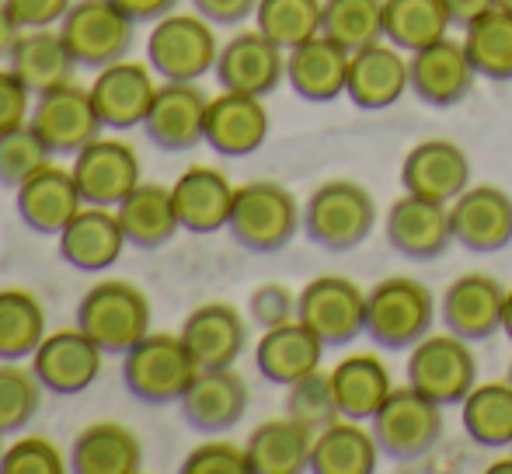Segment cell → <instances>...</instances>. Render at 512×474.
<instances>
[{"mask_svg": "<svg viewBox=\"0 0 512 474\" xmlns=\"http://www.w3.org/2000/svg\"><path fill=\"white\" fill-rule=\"evenodd\" d=\"M310 443H314V433L293 422L290 415L262 422L258 429H251L248 443H244L251 474L310 471Z\"/></svg>", "mask_w": 512, "mask_h": 474, "instance_id": "obj_36", "label": "cell"}, {"mask_svg": "<svg viewBox=\"0 0 512 474\" xmlns=\"http://www.w3.org/2000/svg\"><path fill=\"white\" fill-rule=\"evenodd\" d=\"M436 321L432 293L418 279L391 276L366 293V335L384 349H411Z\"/></svg>", "mask_w": 512, "mask_h": 474, "instance_id": "obj_6", "label": "cell"}, {"mask_svg": "<svg viewBox=\"0 0 512 474\" xmlns=\"http://www.w3.org/2000/svg\"><path fill=\"white\" fill-rule=\"evenodd\" d=\"M74 182L84 196V206H115L140 185V157L129 143L95 136L88 147L74 154Z\"/></svg>", "mask_w": 512, "mask_h": 474, "instance_id": "obj_13", "label": "cell"}, {"mask_svg": "<svg viewBox=\"0 0 512 474\" xmlns=\"http://www.w3.org/2000/svg\"><path fill=\"white\" fill-rule=\"evenodd\" d=\"M492 7H499V11L512 14V0H492Z\"/></svg>", "mask_w": 512, "mask_h": 474, "instance_id": "obj_57", "label": "cell"}, {"mask_svg": "<svg viewBox=\"0 0 512 474\" xmlns=\"http://www.w3.org/2000/svg\"><path fill=\"white\" fill-rule=\"evenodd\" d=\"M405 91H408V60L401 56L398 46L380 39L373 46H363L352 53L345 95H349V102L356 109L366 112L391 109Z\"/></svg>", "mask_w": 512, "mask_h": 474, "instance_id": "obj_23", "label": "cell"}, {"mask_svg": "<svg viewBox=\"0 0 512 474\" xmlns=\"http://www.w3.org/2000/svg\"><path fill=\"white\" fill-rule=\"evenodd\" d=\"M255 7L258 0H192V11L213 25H241L244 18H255Z\"/></svg>", "mask_w": 512, "mask_h": 474, "instance_id": "obj_51", "label": "cell"}, {"mask_svg": "<svg viewBox=\"0 0 512 474\" xmlns=\"http://www.w3.org/2000/svg\"><path fill=\"white\" fill-rule=\"evenodd\" d=\"M450 227L467 251H502L512 244V196L499 185H467L450 203Z\"/></svg>", "mask_w": 512, "mask_h": 474, "instance_id": "obj_18", "label": "cell"}, {"mask_svg": "<svg viewBox=\"0 0 512 474\" xmlns=\"http://www.w3.org/2000/svg\"><path fill=\"white\" fill-rule=\"evenodd\" d=\"M14 210L32 234L60 237L63 227L84 210V196L74 182V171L49 161L46 168H39L14 189Z\"/></svg>", "mask_w": 512, "mask_h": 474, "instance_id": "obj_16", "label": "cell"}, {"mask_svg": "<svg viewBox=\"0 0 512 474\" xmlns=\"http://www.w3.org/2000/svg\"><path fill=\"white\" fill-rule=\"evenodd\" d=\"M143 468V447L133 429L119 422H91L70 447V471L77 474H136Z\"/></svg>", "mask_w": 512, "mask_h": 474, "instance_id": "obj_34", "label": "cell"}, {"mask_svg": "<svg viewBox=\"0 0 512 474\" xmlns=\"http://www.w3.org/2000/svg\"><path fill=\"white\" fill-rule=\"evenodd\" d=\"M474 77L478 70L467 56L464 42L450 39V35L411 53L408 60V88L418 95V102L432 105V109H450V105L464 102L471 95Z\"/></svg>", "mask_w": 512, "mask_h": 474, "instance_id": "obj_15", "label": "cell"}, {"mask_svg": "<svg viewBox=\"0 0 512 474\" xmlns=\"http://www.w3.org/2000/svg\"><path fill=\"white\" fill-rule=\"evenodd\" d=\"M502 307H506V286L485 272H467L446 286L439 311H443L446 332L467 342H481L502 332Z\"/></svg>", "mask_w": 512, "mask_h": 474, "instance_id": "obj_21", "label": "cell"}, {"mask_svg": "<svg viewBox=\"0 0 512 474\" xmlns=\"http://www.w3.org/2000/svg\"><path fill=\"white\" fill-rule=\"evenodd\" d=\"M331 387H335V401L342 419L370 422L384 408V401L391 398L394 380L380 356L352 353L331 370Z\"/></svg>", "mask_w": 512, "mask_h": 474, "instance_id": "obj_31", "label": "cell"}, {"mask_svg": "<svg viewBox=\"0 0 512 474\" xmlns=\"http://www.w3.org/2000/svg\"><path fill=\"white\" fill-rule=\"evenodd\" d=\"M7 67L32 95H42V91L67 84L74 77L77 63L70 56L67 42H63L60 28H28L14 46Z\"/></svg>", "mask_w": 512, "mask_h": 474, "instance_id": "obj_33", "label": "cell"}, {"mask_svg": "<svg viewBox=\"0 0 512 474\" xmlns=\"http://www.w3.org/2000/svg\"><path fill=\"white\" fill-rule=\"evenodd\" d=\"M300 224H304V217H300L297 199L286 185L248 182L234 192L227 231L244 251H255V255L283 251L297 237Z\"/></svg>", "mask_w": 512, "mask_h": 474, "instance_id": "obj_2", "label": "cell"}, {"mask_svg": "<svg viewBox=\"0 0 512 474\" xmlns=\"http://www.w3.org/2000/svg\"><path fill=\"white\" fill-rule=\"evenodd\" d=\"M321 14L324 0H258L255 28L290 53L293 46L321 35Z\"/></svg>", "mask_w": 512, "mask_h": 474, "instance_id": "obj_42", "label": "cell"}, {"mask_svg": "<svg viewBox=\"0 0 512 474\" xmlns=\"http://www.w3.org/2000/svg\"><path fill=\"white\" fill-rule=\"evenodd\" d=\"M53 150L42 143V136L32 126H14L0 133V185L18 189L25 178H32L39 168H46Z\"/></svg>", "mask_w": 512, "mask_h": 474, "instance_id": "obj_45", "label": "cell"}, {"mask_svg": "<svg viewBox=\"0 0 512 474\" xmlns=\"http://www.w3.org/2000/svg\"><path fill=\"white\" fill-rule=\"evenodd\" d=\"M377 224V203L359 182L335 178L310 192L304 206V231L324 251H352Z\"/></svg>", "mask_w": 512, "mask_h": 474, "instance_id": "obj_4", "label": "cell"}, {"mask_svg": "<svg viewBox=\"0 0 512 474\" xmlns=\"http://www.w3.org/2000/svg\"><path fill=\"white\" fill-rule=\"evenodd\" d=\"M206 112L209 98L196 81H161L143 119V133L164 154H185L206 143Z\"/></svg>", "mask_w": 512, "mask_h": 474, "instance_id": "obj_12", "label": "cell"}, {"mask_svg": "<svg viewBox=\"0 0 512 474\" xmlns=\"http://www.w3.org/2000/svg\"><path fill=\"white\" fill-rule=\"evenodd\" d=\"M112 4L140 25V21H157L164 14H171L178 7V0H112Z\"/></svg>", "mask_w": 512, "mask_h": 474, "instance_id": "obj_52", "label": "cell"}, {"mask_svg": "<svg viewBox=\"0 0 512 474\" xmlns=\"http://www.w3.org/2000/svg\"><path fill=\"white\" fill-rule=\"evenodd\" d=\"M352 53L328 35L300 42L286 53V81L304 102H335L345 95Z\"/></svg>", "mask_w": 512, "mask_h": 474, "instance_id": "obj_28", "label": "cell"}, {"mask_svg": "<svg viewBox=\"0 0 512 474\" xmlns=\"http://www.w3.org/2000/svg\"><path fill=\"white\" fill-rule=\"evenodd\" d=\"M105 353L81 332V328H60V332L46 335L42 346L32 356V370L39 384L49 394H81L102 373Z\"/></svg>", "mask_w": 512, "mask_h": 474, "instance_id": "obj_19", "label": "cell"}, {"mask_svg": "<svg viewBox=\"0 0 512 474\" xmlns=\"http://www.w3.org/2000/svg\"><path fill=\"white\" fill-rule=\"evenodd\" d=\"M269 136V109L262 98L223 91L209 98L206 112V143L223 157H248Z\"/></svg>", "mask_w": 512, "mask_h": 474, "instance_id": "obj_25", "label": "cell"}, {"mask_svg": "<svg viewBox=\"0 0 512 474\" xmlns=\"http://www.w3.org/2000/svg\"><path fill=\"white\" fill-rule=\"evenodd\" d=\"M203 14H164L147 35V63L161 81H199L216 67L220 42Z\"/></svg>", "mask_w": 512, "mask_h": 474, "instance_id": "obj_5", "label": "cell"}, {"mask_svg": "<svg viewBox=\"0 0 512 474\" xmlns=\"http://www.w3.org/2000/svg\"><path fill=\"white\" fill-rule=\"evenodd\" d=\"M446 11H450L453 28H467L485 11H492V0H446Z\"/></svg>", "mask_w": 512, "mask_h": 474, "instance_id": "obj_54", "label": "cell"}, {"mask_svg": "<svg viewBox=\"0 0 512 474\" xmlns=\"http://www.w3.org/2000/svg\"><path fill=\"white\" fill-rule=\"evenodd\" d=\"M464 49L471 56L474 70L488 81H512V14L485 11L478 21L464 28Z\"/></svg>", "mask_w": 512, "mask_h": 474, "instance_id": "obj_40", "label": "cell"}, {"mask_svg": "<svg viewBox=\"0 0 512 474\" xmlns=\"http://www.w3.org/2000/svg\"><path fill=\"white\" fill-rule=\"evenodd\" d=\"M450 241V203H436V199L405 192L387 213V244L398 255L415 258V262H432L450 248Z\"/></svg>", "mask_w": 512, "mask_h": 474, "instance_id": "obj_22", "label": "cell"}, {"mask_svg": "<svg viewBox=\"0 0 512 474\" xmlns=\"http://www.w3.org/2000/svg\"><path fill=\"white\" fill-rule=\"evenodd\" d=\"M185 474H251L248 450L227 440H209L182 461Z\"/></svg>", "mask_w": 512, "mask_h": 474, "instance_id": "obj_47", "label": "cell"}, {"mask_svg": "<svg viewBox=\"0 0 512 474\" xmlns=\"http://www.w3.org/2000/svg\"><path fill=\"white\" fill-rule=\"evenodd\" d=\"M401 185L411 196L453 203L471 185V161L450 140H425L408 150L401 164Z\"/></svg>", "mask_w": 512, "mask_h": 474, "instance_id": "obj_24", "label": "cell"}, {"mask_svg": "<svg viewBox=\"0 0 512 474\" xmlns=\"http://www.w3.org/2000/svg\"><path fill=\"white\" fill-rule=\"evenodd\" d=\"M182 342L199 370L234 366L248 346V325L230 304H203L182 321Z\"/></svg>", "mask_w": 512, "mask_h": 474, "instance_id": "obj_27", "label": "cell"}, {"mask_svg": "<svg viewBox=\"0 0 512 474\" xmlns=\"http://www.w3.org/2000/svg\"><path fill=\"white\" fill-rule=\"evenodd\" d=\"M119 224L122 234L133 248L140 251H157L164 244L175 241V234L182 231L178 224V213H175V199H171V189L154 182H140L119 206Z\"/></svg>", "mask_w": 512, "mask_h": 474, "instance_id": "obj_32", "label": "cell"}, {"mask_svg": "<svg viewBox=\"0 0 512 474\" xmlns=\"http://www.w3.org/2000/svg\"><path fill=\"white\" fill-rule=\"evenodd\" d=\"M25 35V28L18 25V18L11 14V7L0 0V63L11 60L14 46H18V39Z\"/></svg>", "mask_w": 512, "mask_h": 474, "instance_id": "obj_53", "label": "cell"}, {"mask_svg": "<svg viewBox=\"0 0 512 474\" xmlns=\"http://www.w3.org/2000/svg\"><path fill=\"white\" fill-rule=\"evenodd\" d=\"M509 380H512V366H509Z\"/></svg>", "mask_w": 512, "mask_h": 474, "instance_id": "obj_59", "label": "cell"}, {"mask_svg": "<svg viewBox=\"0 0 512 474\" xmlns=\"http://www.w3.org/2000/svg\"><path fill=\"white\" fill-rule=\"evenodd\" d=\"M502 332L512 342V290H506V307H502Z\"/></svg>", "mask_w": 512, "mask_h": 474, "instance_id": "obj_55", "label": "cell"}, {"mask_svg": "<svg viewBox=\"0 0 512 474\" xmlns=\"http://www.w3.org/2000/svg\"><path fill=\"white\" fill-rule=\"evenodd\" d=\"M60 258L77 272H105L126 251L119 213L108 206H84L74 220L60 231Z\"/></svg>", "mask_w": 512, "mask_h": 474, "instance_id": "obj_26", "label": "cell"}, {"mask_svg": "<svg viewBox=\"0 0 512 474\" xmlns=\"http://www.w3.org/2000/svg\"><path fill=\"white\" fill-rule=\"evenodd\" d=\"M28 126L42 136L53 154L74 157L81 147H88L95 136H102V119L91 102V88L67 81L60 88H49L35 95L32 112H28Z\"/></svg>", "mask_w": 512, "mask_h": 474, "instance_id": "obj_11", "label": "cell"}, {"mask_svg": "<svg viewBox=\"0 0 512 474\" xmlns=\"http://www.w3.org/2000/svg\"><path fill=\"white\" fill-rule=\"evenodd\" d=\"M297 318L324 346H349L366 335V290L345 276H317L300 290Z\"/></svg>", "mask_w": 512, "mask_h": 474, "instance_id": "obj_10", "label": "cell"}, {"mask_svg": "<svg viewBox=\"0 0 512 474\" xmlns=\"http://www.w3.org/2000/svg\"><path fill=\"white\" fill-rule=\"evenodd\" d=\"M234 185L223 171L196 164V168L182 171L178 182L171 185V199H175V213L182 231L189 234H216L227 227L230 206H234Z\"/></svg>", "mask_w": 512, "mask_h": 474, "instance_id": "obj_29", "label": "cell"}, {"mask_svg": "<svg viewBox=\"0 0 512 474\" xmlns=\"http://www.w3.org/2000/svg\"><path fill=\"white\" fill-rule=\"evenodd\" d=\"M199 366L189 356L182 335H154L140 339L122 356V384L143 405H178L189 384L196 380Z\"/></svg>", "mask_w": 512, "mask_h": 474, "instance_id": "obj_3", "label": "cell"}, {"mask_svg": "<svg viewBox=\"0 0 512 474\" xmlns=\"http://www.w3.org/2000/svg\"><path fill=\"white\" fill-rule=\"evenodd\" d=\"M56 28L74 63L84 70H102L126 60L136 39V21L119 11L112 0H74L67 18Z\"/></svg>", "mask_w": 512, "mask_h": 474, "instance_id": "obj_7", "label": "cell"}, {"mask_svg": "<svg viewBox=\"0 0 512 474\" xmlns=\"http://www.w3.org/2000/svg\"><path fill=\"white\" fill-rule=\"evenodd\" d=\"M478 384V359L471 342L460 335H425L411 346L408 356V387L432 398L436 405H460Z\"/></svg>", "mask_w": 512, "mask_h": 474, "instance_id": "obj_8", "label": "cell"}, {"mask_svg": "<svg viewBox=\"0 0 512 474\" xmlns=\"http://www.w3.org/2000/svg\"><path fill=\"white\" fill-rule=\"evenodd\" d=\"M70 464L63 461L60 447L46 436H21L11 447H4L0 474H63Z\"/></svg>", "mask_w": 512, "mask_h": 474, "instance_id": "obj_46", "label": "cell"}, {"mask_svg": "<svg viewBox=\"0 0 512 474\" xmlns=\"http://www.w3.org/2000/svg\"><path fill=\"white\" fill-rule=\"evenodd\" d=\"M377 436L356 419H335L314 433L310 443V471L314 474H373L377 471Z\"/></svg>", "mask_w": 512, "mask_h": 474, "instance_id": "obj_35", "label": "cell"}, {"mask_svg": "<svg viewBox=\"0 0 512 474\" xmlns=\"http://www.w3.org/2000/svg\"><path fill=\"white\" fill-rule=\"evenodd\" d=\"M4 4L11 7L18 25L28 32V28H56L67 18L74 0H4Z\"/></svg>", "mask_w": 512, "mask_h": 474, "instance_id": "obj_50", "label": "cell"}, {"mask_svg": "<svg viewBox=\"0 0 512 474\" xmlns=\"http://www.w3.org/2000/svg\"><path fill=\"white\" fill-rule=\"evenodd\" d=\"M377 447L394 461H418L443 436V405L418 394L415 387H394L377 415L370 419Z\"/></svg>", "mask_w": 512, "mask_h": 474, "instance_id": "obj_9", "label": "cell"}, {"mask_svg": "<svg viewBox=\"0 0 512 474\" xmlns=\"http://www.w3.org/2000/svg\"><path fill=\"white\" fill-rule=\"evenodd\" d=\"M248 398L251 394L241 373L234 366H220V370H199L178 408L196 433H227L244 419Z\"/></svg>", "mask_w": 512, "mask_h": 474, "instance_id": "obj_20", "label": "cell"}, {"mask_svg": "<svg viewBox=\"0 0 512 474\" xmlns=\"http://www.w3.org/2000/svg\"><path fill=\"white\" fill-rule=\"evenodd\" d=\"M321 35L349 53L384 39V0H324Z\"/></svg>", "mask_w": 512, "mask_h": 474, "instance_id": "obj_41", "label": "cell"}, {"mask_svg": "<svg viewBox=\"0 0 512 474\" xmlns=\"http://www.w3.org/2000/svg\"><path fill=\"white\" fill-rule=\"evenodd\" d=\"M46 339V311L28 290H0V359L21 363L32 359Z\"/></svg>", "mask_w": 512, "mask_h": 474, "instance_id": "obj_39", "label": "cell"}, {"mask_svg": "<svg viewBox=\"0 0 512 474\" xmlns=\"http://www.w3.org/2000/svg\"><path fill=\"white\" fill-rule=\"evenodd\" d=\"M0 457H4V433H0Z\"/></svg>", "mask_w": 512, "mask_h": 474, "instance_id": "obj_58", "label": "cell"}, {"mask_svg": "<svg viewBox=\"0 0 512 474\" xmlns=\"http://www.w3.org/2000/svg\"><path fill=\"white\" fill-rule=\"evenodd\" d=\"M77 328L105 356H126L140 339L150 335V300L140 286L126 279L95 283L77 304Z\"/></svg>", "mask_w": 512, "mask_h": 474, "instance_id": "obj_1", "label": "cell"}, {"mask_svg": "<svg viewBox=\"0 0 512 474\" xmlns=\"http://www.w3.org/2000/svg\"><path fill=\"white\" fill-rule=\"evenodd\" d=\"M157 95V74L150 70V63L136 60H119L112 67L95 70V81H91V102L98 109L105 129H133L143 126L150 105Z\"/></svg>", "mask_w": 512, "mask_h": 474, "instance_id": "obj_17", "label": "cell"}, {"mask_svg": "<svg viewBox=\"0 0 512 474\" xmlns=\"http://www.w3.org/2000/svg\"><path fill=\"white\" fill-rule=\"evenodd\" d=\"M460 422L478 447H512V380H485L474 384L460 401Z\"/></svg>", "mask_w": 512, "mask_h": 474, "instance_id": "obj_37", "label": "cell"}, {"mask_svg": "<svg viewBox=\"0 0 512 474\" xmlns=\"http://www.w3.org/2000/svg\"><path fill=\"white\" fill-rule=\"evenodd\" d=\"M453 28L446 0H384V39L401 53H418Z\"/></svg>", "mask_w": 512, "mask_h": 474, "instance_id": "obj_38", "label": "cell"}, {"mask_svg": "<svg viewBox=\"0 0 512 474\" xmlns=\"http://www.w3.org/2000/svg\"><path fill=\"white\" fill-rule=\"evenodd\" d=\"M324 342L304 325L300 318L286 321V325L265 328L262 339L255 346V366L265 380L279 387H290L304 380L307 373L321 370Z\"/></svg>", "mask_w": 512, "mask_h": 474, "instance_id": "obj_30", "label": "cell"}, {"mask_svg": "<svg viewBox=\"0 0 512 474\" xmlns=\"http://www.w3.org/2000/svg\"><path fill=\"white\" fill-rule=\"evenodd\" d=\"M32 91L11 74V67H0V133L14 126H25L28 112H32Z\"/></svg>", "mask_w": 512, "mask_h": 474, "instance_id": "obj_49", "label": "cell"}, {"mask_svg": "<svg viewBox=\"0 0 512 474\" xmlns=\"http://www.w3.org/2000/svg\"><path fill=\"white\" fill-rule=\"evenodd\" d=\"M506 471H512V457H509V461H495L492 464V474H506Z\"/></svg>", "mask_w": 512, "mask_h": 474, "instance_id": "obj_56", "label": "cell"}, {"mask_svg": "<svg viewBox=\"0 0 512 474\" xmlns=\"http://www.w3.org/2000/svg\"><path fill=\"white\" fill-rule=\"evenodd\" d=\"M42 391L35 370H21L14 363L0 366V433L11 436L35 419L42 405Z\"/></svg>", "mask_w": 512, "mask_h": 474, "instance_id": "obj_44", "label": "cell"}, {"mask_svg": "<svg viewBox=\"0 0 512 474\" xmlns=\"http://www.w3.org/2000/svg\"><path fill=\"white\" fill-rule=\"evenodd\" d=\"M216 81L223 91H241V95L265 98L283 84L286 77V49H279L269 35L258 28L237 32L220 46L213 67Z\"/></svg>", "mask_w": 512, "mask_h": 474, "instance_id": "obj_14", "label": "cell"}, {"mask_svg": "<svg viewBox=\"0 0 512 474\" xmlns=\"http://www.w3.org/2000/svg\"><path fill=\"white\" fill-rule=\"evenodd\" d=\"M286 415L293 422H300L310 433H321L324 426H331L335 419H342L335 401V387H331V373H307L304 380L286 387Z\"/></svg>", "mask_w": 512, "mask_h": 474, "instance_id": "obj_43", "label": "cell"}, {"mask_svg": "<svg viewBox=\"0 0 512 474\" xmlns=\"http://www.w3.org/2000/svg\"><path fill=\"white\" fill-rule=\"evenodd\" d=\"M248 311L262 328H276V325H286V321L297 318V297H293L283 283H265L251 293Z\"/></svg>", "mask_w": 512, "mask_h": 474, "instance_id": "obj_48", "label": "cell"}]
</instances>
